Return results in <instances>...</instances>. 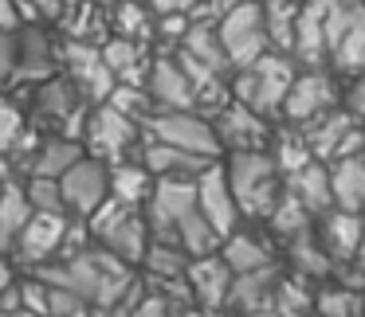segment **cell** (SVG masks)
Returning <instances> with one entry per match:
<instances>
[{
  "mask_svg": "<svg viewBox=\"0 0 365 317\" xmlns=\"http://www.w3.org/2000/svg\"><path fill=\"white\" fill-rule=\"evenodd\" d=\"M158 188V176L150 173L142 157H130V161H114L110 165V196L122 200V204H134V208H145Z\"/></svg>",
  "mask_w": 365,
  "mask_h": 317,
  "instance_id": "obj_24",
  "label": "cell"
},
{
  "mask_svg": "<svg viewBox=\"0 0 365 317\" xmlns=\"http://www.w3.org/2000/svg\"><path fill=\"white\" fill-rule=\"evenodd\" d=\"M32 200H28V188L16 181H4V192H0V254L12 251L20 227L32 220Z\"/></svg>",
  "mask_w": 365,
  "mask_h": 317,
  "instance_id": "obj_29",
  "label": "cell"
},
{
  "mask_svg": "<svg viewBox=\"0 0 365 317\" xmlns=\"http://www.w3.org/2000/svg\"><path fill=\"white\" fill-rule=\"evenodd\" d=\"M267 149L275 153L283 176H291L294 168L318 161L314 149H310V141H307V129H302V126H291V122H275V134H271V145H267Z\"/></svg>",
  "mask_w": 365,
  "mask_h": 317,
  "instance_id": "obj_30",
  "label": "cell"
},
{
  "mask_svg": "<svg viewBox=\"0 0 365 317\" xmlns=\"http://www.w3.org/2000/svg\"><path fill=\"white\" fill-rule=\"evenodd\" d=\"M314 317H322V313H314Z\"/></svg>",
  "mask_w": 365,
  "mask_h": 317,
  "instance_id": "obj_52",
  "label": "cell"
},
{
  "mask_svg": "<svg viewBox=\"0 0 365 317\" xmlns=\"http://www.w3.org/2000/svg\"><path fill=\"white\" fill-rule=\"evenodd\" d=\"M67 231H71V212H32V220L20 227L9 254L36 270L43 262H51L56 254H63Z\"/></svg>",
  "mask_w": 365,
  "mask_h": 317,
  "instance_id": "obj_10",
  "label": "cell"
},
{
  "mask_svg": "<svg viewBox=\"0 0 365 317\" xmlns=\"http://www.w3.org/2000/svg\"><path fill=\"white\" fill-rule=\"evenodd\" d=\"M103 59L110 63V71L118 75V82H138L145 87V75H150V51L142 40H130V36H110L103 43Z\"/></svg>",
  "mask_w": 365,
  "mask_h": 317,
  "instance_id": "obj_25",
  "label": "cell"
},
{
  "mask_svg": "<svg viewBox=\"0 0 365 317\" xmlns=\"http://www.w3.org/2000/svg\"><path fill=\"white\" fill-rule=\"evenodd\" d=\"M291 59L299 67H330L326 63V0H302L299 4Z\"/></svg>",
  "mask_w": 365,
  "mask_h": 317,
  "instance_id": "obj_18",
  "label": "cell"
},
{
  "mask_svg": "<svg viewBox=\"0 0 365 317\" xmlns=\"http://www.w3.org/2000/svg\"><path fill=\"white\" fill-rule=\"evenodd\" d=\"M314 223H318V215L310 212V208L302 204L294 192H283V196H279V204H275V212L267 215V223H263V227H267L279 243H291V239L314 231Z\"/></svg>",
  "mask_w": 365,
  "mask_h": 317,
  "instance_id": "obj_28",
  "label": "cell"
},
{
  "mask_svg": "<svg viewBox=\"0 0 365 317\" xmlns=\"http://www.w3.org/2000/svg\"><path fill=\"white\" fill-rule=\"evenodd\" d=\"M67 317H95V306H79L75 313H67Z\"/></svg>",
  "mask_w": 365,
  "mask_h": 317,
  "instance_id": "obj_48",
  "label": "cell"
},
{
  "mask_svg": "<svg viewBox=\"0 0 365 317\" xmlns=\"http://www.w3.org/2000/svg\"><path fill=\"white\" fill-rule=\"evenodd\" d=\"M181 301H173L169 294H161V290H145V298L138 301V309H134V317H181Z\"/></svg>",
  "mask_w": 365,
  "mask_h": 317,
  "instance_id": "obj_39",
  "label": "cell"
},
{
  "mask_svg": "<svg viewBox=\"0 0 365 317\" xmlns=\"http://www.w3.org/2000/svg\"><path fill=\"white\" fill-rule=\"evenodd\" d=\"M189 262H192V254L185 251V247L165 243V239H153L150 251H145V259H142V270H145L150 282H173V278L189 274Z\"/></svg>",
  "mask_w": 365,
  "mask_h": 317,
  "instance_id": "obj_32",
  "label": "cell"
},
{
  "mask_svg": "<svg viewBox=\"0 0 365 317\" xmlns=\"http://www.w3.org/2000/svg\"><path fill=\"white\" fill-rule=\"evenodd\" d=\"M0 317H40V313H32V309H9V313H0Z\"/></svg>",
  "mask_w": 365,
  "mask_h": 317,
  "instance_id": "obj_47",
  "label": "cell"
},
{
  "mask_svg": "<svg viewBox=\"0 0 365 317\" xmlns=\"http://www.w3.org/2000/svg\"><path fill=\"white\" fill-rule=\"evenodd\" d=\"M91 227V239L95 247L118 254L122 262L130 267H142L145 251L153 243V231H150V220H145V208H134V204H122V200H106L95 215L87 220Z\"/></svg>",
  "mask_w": 365,
  "mask_h": 317,
  "instance_id": "obj_3",
  "label": "cell"
},
{
  "mask_svg": "<svg viewBox=\"0 0 365 317\" xmlns=\"http://www.w3.org/2000/svg\"><path fill=\"white\" fill-rule=\"evenodd\" d=\"M181 317H220V309H208V306H197V301H192V306L181 309Z\"/></svg>",
  "mask_w": 365,
  "mask_h": 317,
  "instance_id": "obj_45",
  "label": "cell"
},
{
  "mask_svg": "<svg viewBox=\"0 0 365 317\" xmlns=\"http://www.w3.org/2000/svg\"><path fill=\"white\" fill-rule=\"evenodd\" d=\"M334 106H341V75H334L330 67H302L291 95H287V106H283V118L279 122L310 126V122L322 118Z\"/></svg>",
  "mask_w": 365,
  "mask_h": 317,
  "instance_id": "obj_8",
  "label": "cell"
},
{
  "mask_svg": "<svg viewBox=\"0 0 365 317\" xmlns=\"http://www.w3.org/2000/svg\"><path fill=\"white\" fill-rule=\"evenodd\" d=\"M220 254L228 259V267L236 270V274L275 267V247H271V239H263V235H255V231H247L244 223H240V227L220 243Z\"/></svg>",
  "mask_w": 365,
  "mask_h": 317,
  "instance_id": "obj_23",
  "label": "cell"
},
{
  "mask_svg": "<svg viewBox=\"0 0 365 317\" xmlns=\"http://www.w3.org/2000/svg\"><path fill=\"white\" fill-rule=\"evenodd\" d=\"M216 134H220L224 153H236V149H267L271 134H275V122L255 114L252 106H244L240 98H232L220 114L212 118Z\"/></svg>",
  "mask_w": 365,
  "mask_h": 317,
  "instance_id": "obj_13",
  "label": "cell"
},
{
  "mask_svg": "<svg viewBox=\"0 0 365 317\" xmlns=\"http://www.w3.org/2000/svg\"><path fill=\"white\" fill-rule=\"evenodd\" d=\"M314 313H322V317H365V290L341 282V278L330 286H318Z\"/></svg>",
  "mask_w": 365,
  "mask_h": 317,
  "instance_id": "obj_33",
  "label": "cell"
},
{
  "mask_svg": "<svg viewBox=\"0 0 365 317\" xmlns=\"http://www.w3.org/2000/svg\"><path fill=\"white\" fill-rule=\"evenodd\" d=\"M216 32H220V43L228 51L232 71L255 63L259 55L271 51V36H267V20H263L259 0H240L236 9H228L216 20Z\"/></svg>",
  "mask_w": 365,
  "mask_h": 317,
  "instance_id": "obj_6",
  "label": "cell"
},
{
  "mask_svg": "<svg viewBox=\"0 0 365 317\" xmlns=\"http://www.w3.org/2000/svg\"><path fill=\"white\" fill-rule=\"evenodd\" d=\"M114 36H130V40L150 43L158 36V20L145 0H118L114 4Z\"/></svg>",
  "mask_w": 365,
  "mask_h": 317,
  "instance_id": "obj_34",
  "label": "cell"
},
{
  "mask_svg": "<svg viewBox=\"0 0 365 317\" xmlns=\"http://www.w3.org/2000/svg\"><path fill=\"white\" fill-rule=\"evenodd\" d=\"M142 161L150 165V173L158 176H173V181H197L208 165H216L212 157H200V153H189V149H177V145H165V141H153L145 134V145H142Z\"/></svg>",
  "mask_w": 365,
  "mask_h": 317,
  "instance_id": "obj_20",
  "label": "cell"
},
{
  "mask_svg": "<svg viewBox=\"0 0 365 317\" xmlns=\"http://www.w3.org/2000/svg\"><path fill=\"white\" fill-rule=\"evenodd\" d=\"M59 188H63L67 212L79 215V220H91V215L110 200V161L95 157V153H83V157L59 176Z\"/></svg>",
  "mask_w": 365,
  "mask_h": 317,
  "instance_id": "obj_9",
  "label": "cell"
},
{
  "mask_svg": "<svg viewBox=\"0 0 365 317\" xmlns=\"http://www.w3.org/2000/svg\"><path fill=\"white\" fill-rule=\"evenodd\" d=\"M9 286H12V267H9L4 259H0V294L9 290Z\"/></svg>",
  "mask_w": 365,
  "mask_h": 317,
  "instance_id": "obj_46",
  "label": "cell"
},
{
  "mask_svg": "<svg viewBox=\"0 0 365 317\" xmlns=\"http://www.w3.org/2000/svg\"><path fill=\"white\" fill-rule=\"evenodd\" d=\"M224 173L236 192V204L244 212V223H267L279 196L287 192V176L279 168L271 149H236L224 153Z\"/></svg>",
  "mask_w": 365,
  "mask_h": 317,
  "instance_id": "obj_1",
  "label": "cell"
},
{
  "mask_svg": "<svg viewBox=\"0 0 365 317\" xmlns=\"http://www.w3.org/2000/svg\"><path fill=\"white\" fill-rule=\"evenodd\" d=\"M334 176V204L349 208V212H365V149L354 157L330 161Z\"/></svg>",
  "mask_w": 365,
  "mask_h": 317,
  "instance_id": "obj_27",
  "label": "cell"
},
{
  "mask_svg": "<svg viewBox=\"0 0 365 317\" xmlns=\"http://www.w3.org/2000/svg\"><path fill=\"white\" fill-rule=\"evenodd\" d=\"M287 192H294V196H299L314 215H322V212H330V208H338V204H334L330 161H310V165L294 168V173L287 176Z\"/></svg>",
  "mask_w": 365,
  "mask_h": 317,
  "instance_id": "obj_22",
  "label": "cell"
},
{
  "mask_svg": "<svg viewBox=\"0 0 365 317\" xmlns=\"http://www.w3.org/2000/svg\"><path fill=\"white\" fill-rule=\"evenodd\" d=\"M59 51L51 43V36L40 24H24L16 32V75L12 79H28V82H43L56 75Z\"/></svg>",
  "mask_w": 365,
  "mask_h": 317,
  "instance_id": "obj_19",
  "label": "cell"
},
{
  "mask_svg": "<svg viewBox=\"0 0 365 317\" xmlns=\"http://www.w3.org/2000/svg\"><path fill=\"white\" fill-rule=\"evenodd\" d=\"M287 247V262H291V274L299 278H310V282H322V278H330L334 270H338V262L330 259V251L322 247V239H318V231H307V235L291 239Z\"/></svg>",
  "mask_w": 365,
  "mask_h": 317,
  "instance_id": "obj_26",
  "label": "cell"
},
{
  "mask_svg": "<svg viewBox=\"0 0 365 317\" xmlns=\"http://www.w3.org/2000/svg\"><path fill=\"white\" fill-rule=\"evenodd\" d=\"M16 75V32H0V79Z\"/></svg>",
  "mask_w": 365,
  "mask_h": 317,
  "instance_id": "obj_42",
  "label": "cell"
},
{
  "mask_svg": "<svg viewBox=\"0 0 365 317\" xmlns=\"http://www.w3.org/2000/svg\"><path fill=\"white\" fill-rule=\"evenodd\" d=\"M189 286H192V298L197 306H208V309H228V294H232V282H236V270L228 267L220 251L212 254H197L189 262Z\"/></svg>",
  "mask_w": 365,
  "mask_h": 317,
  "instance_id": "obj_16",
  "label": "cell"
},
{
  "mask_svg": "<svg viewBox=\"0 0 365 317\" xmlns=\"http://www.w3.org/2000/svg\"><path fill=\"white\" fill-rule=\"evenodd\" d=\"M24 188H28V200H32L36 212H67L59 176H28Z\"/></svg>",
  "mask_w": 365,
  "mask_h": 317,
  "instance_id": "obj_37",
  "label": "cell"
},
{
  "mask_svg": "<svg viewBox=\"0 0 365 317\" xmlns=\"http://www.w3.org/2000/svg\"><path fill=\"white\" fill-rule=\"evenodd\" d=\"M318 239H322V247L330 251V259L338 262H354L357 247H361L365 239V212H349V208H330V212L318 215L314 223Z\"/></svg>",
  "mask_w": 365,
  "mask_h": 317,
  "instance_id": "obj_17",
  "label": "cell"
},
{
  "mask_svg": "<svg viewBox=\"0 0 365 317\" xmlns=\"http://www.w3.org/2000/svg\"><path fill=\"white\" fill-rule=\"evenodd\" d=\"M24 137V110L12 98H0V153H12Z\"/></svg>",
  "mask_w": 365,
  "mask_h": 317,
  "instance_id": "obj_38",
  "label": "cell"
},
{
  "mask_svg": "<svg viewBox=\"0 0 365 317\" xmlns=\"http://www.w3.org/2000/svg\"><path fill=\"white\" fill-rule=\"evenodd\" d=\"M299 71L302 67L294 63L287 51L271 48L267 55H259L255 63L232 71V95H236L244 106H252L255 114L279 122L283 118V106H287V95H291L294 79H299Z\"/></svg>",
  "mask_w": 365,
  "mask_h": 317,
  "instance_id": "obj_2",
  "label": "cell"
},
{
  "mask_svg": "<svg viewBox=\"0 0 365 317\" xmlns=\"http://www.w3.org/2000/svg\"><path fill=\"white\" fill-rule=\"evenodd\" d=\"M314 294L310 290V278H279V290H275V301H271V309L283 317H314Z\"/></svg>",
  "mask_w": 365,
  "mask_h": 317,
  "instance_id": "obj_36",
  "label": "cell"
},
{
  "mask_svg": "<svg viewBox=\"0 0 365 317\" xmlns=\"http://www.w3.org/2000/svg\"><path fill=\"white\" fill-rule=\"evenodd\" d=\"M197 200H200V212L212 220V227L220 231L224 239L244 223V212H240V204H236V192H232L228 173H224V157L197 176Z\"/></svg>",
  "mask_w": 365,
  "mask_h": 317,
  "instance_id": "obj_14",
  "label": "cell"
},
{
  "mask_svg": "<svg viewBox=\"0 0 365 317\" xmlns=\"http://www.w3.org/2000/svg\"><path fill=\"white\" fill-rule=\"evenodd\" d=\"M9 181H12V176H9ZM0 192H4V173H0Z\"/></svg>",
  "mask_w": 365,
  "mask_h": 317,
  "instance_id": "obj_50",
  "label": "cell"
},
{
  "mask_svg": "<svg viewBox=\"0 0 365 317\" xmlns=\"http://www.w3.org/2000/svg\"><path fill=\"white\" fill-rule=\"evenodd\" d=\"M20 28H24L20 0H0V32H20Z\"/></svg>",
  "mask_w": 365,
  "mask_h": 317,
  "instance_id": "obj_43",
  "label": "cell"
},
{
  "mask_svg": "<svg viewBox=\"0 0 365 317\" xmlns=\"http://www.w3.org/2000/svg\"><path fill=\"white\" fill-rule=\"evenodd\" d=\"M326 63L341 79L365 71V0H326Z\"/></svg>",
  "mask_w": 365,
  "mask_h": 317,
  "instance_id": "obj_4",
  "label": "cell"
},
{
  "mask_svg": "<svg viewBox=\"0 0 365 317\" xmlns=\"http://www.w3.org/2000/svg\"><path fill=\"white\" fill-rule=\"evenodd\" d=\"M145 134L153 141L177 145V149L200 153V157H212V161L224 157V145H220V134H216L212 118L200 114L197 106L192 110H158L150 118V126H145Z\"/></svg>",
  "mask_w": 365,
  "mask_h": 317,
  "instance_id": "obj_7",
  "label": "cell"
},
{
  "mask_svg": "<svg viewBox=\"0 0 365 317\" xmlns=\"http://www.w3.org/2000/svg\"><path fill=\"white\" fill-rule=\"evenodd\" d=\"M263 4V20H267V36L271 48L291 55L294 43V20H299V4L302 0H259Z\"/></svg>",
  "mask_w": 365,
  "mask_h": 317,
  "instance_id": "obj_35",
  "label": "cell"
},
{
  "mask_svg": "<svg viewBox=\"0 0 365 317\" xmlns=\"http://www.w3.org/2000/svg\"><path fill=\"white\" fill-rule=\"evenodd\" d=\"M79 157H83V141H75L67 134H56L36 145V157L28 165H32V176H63Z\"/></svg>",
  "mask_w": 365,
  "mask_h": 317,
  "instance_id": "obj_31",
  "label": "cell"
},
{
  "mask_svg": "<svg viewBox=\"0 0 365 317\" xmlns=\"http://www.w3.org/2000/svg\"><path fill=\"white\" fill-rule=\"evenodd\" d=\"M67 4H87V0H67Z\"/></svg>",
  "mask_w": 365,
  "mask_h": 317,
  "instance_id": "obj_51",
  "label": "cell"
},
{
  "mask_svg": "<svg viewBox=\"0 0 365 317\" xmlns=\"http://www.w3.org/2000/svg\"><path fill=\"white\" fill-rule=\"evenodd\" d=\"M145 90H150L158 110H192L197 106V82L189 79L177 55H153Z\"/></svg>",
  "mask_w": 365,
  "mask_h": 317,
  "instance_id": "obj_15",
  "label": "cell"
},
{
  "mask_svg": "<svg viewBox=\"0 0 365 317\" xmlns=\"http://www.w3.org/2000/svg\"><path fill=\"white\" fill-rule=\"evenodd\" d=\"M153 9V16H173V12H192L197 0H145Z\"/></svg>",
  "mask_w": 365,
  "mask_h": 317,
  "instance_id": "obj_44",
  "label": "cell"
},
{
  "mask_svg": "<svg viewBox=\"0 0 365 317\" xmlns=\"http://www.w3.org/2000/svg\"><path fill=\"white\" fill-rule=\"evenodd\" d=\"M252 317H283V313H275V309H259V313H252Z\"/></svg>",
  "mask_w": 365,
  "mask_h": 317,
  "instance_id": "obj_49",
  "label": "cell"
},
{
  "mask_svg": "<svg viewBox=\"0 0 365 317\" xmlns=\"http://www.w3.org/2000/svg\"><path fill=\"white\" fill-rule=\"evenodd\" d=\"M341 106H346V110L365 126V71L341 79Z\"/></svg>",
  "mask_w": 365,
  "mask_h": 317,
  "instance_id": "obj_40",
  "label": "cell"
},
{
  "mask_svg": "<svg viewBox=\"0 0 365 317\" xmlns=\"http://www.w3.org/2000/svg\"><path fill=\"white\" fill-rule=\"evenodd\" d=\"M138 141H145L142 122H134L130 114H122L118 106H110V102L91 106L87 129H83L87 153H95V157H103L114 165V161H130V153L138 149ZM138 157H142V149H138Z\"/></svg>",
  "mask_w": 365,
  "mask_h": 317,
  "instance_id": "obj_5",
  "label": "cell"
},
{
  "mask_svg": "<svg viewBox=\"0 0 365 317\" xmlns=\"http://www.w3.org/2000/svg\"><path fill=\"white\" fill-rule=\"evenodd\" d=\"M63 67H67V79L79 87V95L87 98L91 106L106 102L118 87V75L110 71V63L103 59V43H91V40H71L63 48Z\"/></svg>",
  "mask_w": 365,
  "mask_h": 317,
  "instance_id": "obj_12",
  "label": "cell"
},
{
  "mask_svg": "<svg viewBox=\"0 0 365 317\" xmlns=\"http://www.w3.org/2000/svg\"><path fill=\"white\" fill-rule=\"evenodd\" d=\"M20 301H24V309L48 317V282H43L40 274H32L28 282H20Z\"/></svg>",
  "mask_w": 365,
  "mask_h": 317,
  "instance_id": "obj_41",
  "label": "cell"
},
{
  "mask_svg": "<svg viewBox=\"0 0 365 317\" xmlns=\"http://www.w3.org/2000/svg\"><path fill=\"white\" fill-rule=\"evenodd\" d=\"M302 129H307V141L318 161H341L365 149V126L346 106H334V110H326L322 118H314Z\"/></svg>",
  "mask_w": 365,
  "mask_h": 317,
  "instance_id": "obj_11",
  "label": "cell"
},
{
  "mask_svg": "<svg viewBox=\"0 0 365 317\" xmlns=\"http://www.w3.org/2000/svg\"><path fill=\"white\" fill-rule=\"evenodd\" d=\"M279 278H283L279 262H275V267H263V270L236 274L232 294H228V309H232V313H240V317H252V313H259V309H271L275 290H279Z\"/></svg>",
  "mask_w": 365,
  "mask_h": 317,
  "instance_id": "obj_21",
  "label": "cell"
}]
</instances>
